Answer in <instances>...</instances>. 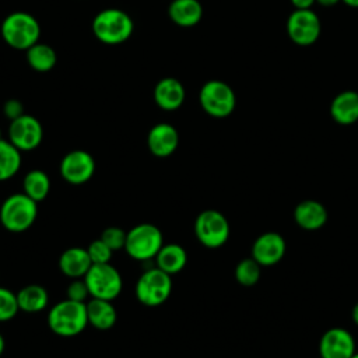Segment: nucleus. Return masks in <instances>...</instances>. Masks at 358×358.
<instances>
[{"label":"nucleus","instance_id":"obj_19","mask_svg":"<svg viewBox=\"0 0 358 358\" xmlns=\"http://www.w3.org/2000/svg\"><path fill=\"white\" fill-rule=\"evenodd\" d=\"M330 116L341 126L355 123L358 120V92L345 90L337 94L330 103Z\"/></svg>","mask_w":358,"mask_h":358},{"label":"nucleus","instance_id":"obj_1","mask_svg":"<svg viewBox=\"0 0 358 358\" xmlns=\"http://www.w3.org/2000/svg\"><path fill=\"white\" fill-rule=\"evenodd\" d=\"M87 302L63 299L55 303L48 313L49 329L60 337H74L88 326Z\"/></svg>","mask_w":358,"mask_h":358},{"label":"nucleus","instance_id":"obj_38","mask_svg":"<svg viewBox=\"0 0 358 358\" xmlns=\"http://www.w3.org/2000/svg\"><path fill=\"white\" fill-rule=\"evenodd\" d=\"M351 358H358V352H355V354H354Z\"/></svg>","mask_w":358,"mask_h":358},{"label":"nucleus","instance_id":"obj_20","mask_svg":"<svg viewBox=\"0 0 358 358\" xmlns=\"http://www.w3.org/2000/svg\"><path fill=\"white\" fill-rule=\"evenodd\" d=\"M88 324L98 330H109L117 320V312L112 301L101 298H90L87 301Z\"/></svg>","mask_w":358,"mask_h":358},{"label":"nucleus","instance_id":"obj_5","mask_svg":"<svg viewBox=\"0 0 358 358\" xmlns=\"http://www.w3.org/2000/svg\"><path fill=\"white\" fill-rule=\"evenodd\" d=\"M164 245V235L158 227L150 222L134 225L126 236L124 250L134 260H150L157 256Z\"/></svg>","mask_w":358,"mask_h":358},{"label":"nucleus","instance_id":"obj_29","mask_svg":"<svg viewBox=\"0 0 358 358\" xmlns=\"http://www.w3.org/2000/svg\"><path fill=\"white\" fill-rule=\"evenodd\" d=\"M127 232L119 227H108L102 231L101 239L115 252L119 249H124Z\"/></svg>","mask_w":358,"mask_h":358},{"label":"nucleus","instance_id":"obj_3","mask_svg":"<svg viewBox=\"0 0 358 358\" xmlns=\"http://www.w3.org/2000/svg\"><path fill=\"white\" fill-rule=\"evenodd\" d=\"M130 15L119 8H105L92 21V32L98 41L106 45H119L133 34Z\"/></svg>","mask_w":358,"mask_h":358},{"label":"nucleus","instance_id":"obj_21","mask_svg":"<svg viewBox=\"0 0 358 358\" xmlns=\"http://www.w3.org/2000/svg\"><path fill=\"white\" fill-rule=\"evenodd\" d=\"M155 267L168 273L169 275L180 273L187 263V253L179 243H164L157 253Z\"/></svg>","mask_w":358,"mask_h":358},{"label":"nucleus","instance_id":"obj_4","mask_svg":"<svg viewBox=\"0 0 358 358\" xmlns=\"http://www.w3.org/2000/svg\"><path fill=\"white\" fill-rule=\"evenodd\" d=\"M39 22L28 13L8 14L1 24V36L7 45L18 50H27L39 41Z\"/></svg>","mask_w":358,"mask_h":358},{"label":"nucleus","instance_id":"obj_14","mask_svg":"<svg viewBox=\"0 0 358 358\" xmlns=\"http://www.w3.org/2000/svg\"><path fill=\"white\" fill-rule=\"evenodd\" d=\"M287 243L282 235L274 231L259 235L252 245V257L262 266L268 267L280 263L285 255Z\"/></svg>","mask_w":358,"mask_h":358},{"label":"nucleus","instance_id":"obj_9","mask_svg":"<svg viewBox=\"0 0 358 358\" xmlns=\"http://www.w3.org/2000/svg\"><path fill=\"white\" fill-rule=\"evenodd\" d=\"M229 222L218 210H204L194 221V235L197 241L210 249L221 248L229 238Z\"/></svg>","mask_w":358,"mask_h":358},{"label":"nucleus","instance_id":"obj_18","mask_svg":"<svg viewBox=\"0 0 358 358\" xmlns=\"http://www.w3.org/2000/svg\"><path fill=\"white\" fill-rule=\"evenodd\" d=\"M91 266H92V262L87 248H80V246L69 248L59 257L60 271L71 280L84 278L88 270L91 268Z\"/></svg>","mask_w":358,"mask_h":358},{"label":"nucleus","instance_id":"obj_7","mask_svg":"<svg viewBox=\"0 0 358 358\" xmlns=\"http://www.w3.org/2000/svg\"><path fill=\"white\" fill-rule=\"evenodd\" d=\"M91 298L113 301L123 288V280L119 270L110 263H95L84 277Z\"/></svg>","mask_w":358,"mask_h":358},{"label":"nucleus","instance_id":"obj_39","mask_svg":"<svg viewBox=\"0 0 358 358\" xmlns=\"http://www.w3.org/2000/svg\"><path fill=\"white\" fill-rule=\"evenodd\" d=\"M0 140H3V138H1V129H0Z\"/></svg>","mask_w":358,"mask_h":358},{"label":"nucleus","instance_id":"obj_30","mask_svg":"<svg viewBox=\"0 0 358 358\" xmlns=\"http://www.w3.org/2000/svg\"><path fill=\"white\" fill-rule=\"evenodd\" d=\"M87 250H88V255L91 257L92 264H95V263H110L113 250L101 238L92 241L88 245Z\"/></svg>","mask_w":358,"mask_h":358},{"label":"nucleus","instance_id":"obj_35","mask_svg":"<svg viewBox=\"0 0 358 358\" xmlns=\"http://www.w3.org/2000/svg\"><path fill=\"white\" fill-rule=\"evenodd\" d=\"M351 319H352V322L358 326V302L352 306V310H351Z\"/></svg>","mask_w":358,"mask_h":358},{"label":"nucleus","instance_id":"obj_10","mask_svg":"<svg viewBox=\"0 0 358 358\" xmlns=\"http://www.w3.org/2000/svg\"><path fill=\"white\" fill-rule=\"evenodd\" d=\"M322 31L317 14L312 8L294 10L287 20V35L298 46L313 45Z\"/></svg>","mask_w":358,"mask_h":358},{"label":"nucleus","instance_id":"obj_11","mask_svg":"<svg viewBox=\"0 0 358 358\" xmlns=\"http://www.w3.org/2000/svg\"><path fill=\"white\" fill-rule=\"evenodd\" d=\"M43 138V129L41 122L31 116L22 115L11 120L8 127V141L14 144L20 151L35 150Z\"/></svg>","mask_w":358,"mask_h":358},{"label":"nucleus","instance_id":"obj_8","mask_svg":"<svg viewBox=\"0 0 358 358\" xmlns=\"http://www.w3.org/2000/svg\"><path fill=\"white\" fill-rule=\"evenodd\" d=\"M199 101L207 115L218 119L229 116L236 106L234 90L221 80L207 81L200 90Z\"/></svg>","mask_w":358,"mask_h":358},{"label":"nucleus","instance_id":"obj_2","mask_svg":"<svg viewBox=\"0 0 358 358\" xmlns=\"http://www.w3.org/2000/svg\"><path fill=\"white\" fill-rule=\"evenodd\" d=\"M38 217V203L22 193L10 194L0 206V222L10 232L20 234L32 227Z\"/></svg>","mask_w":358,"mask_h":358},{"label":"nucleus","instance_id":"obj_33","mask_svg":"<svg viewBox=\"0 0 358 358\" xmlns=\"http://www.w3.org/2000/svg\"><path fill=\"white\" fill-rule=\"evenodd\" d=\"M289 1L295 10H306L316 3V0H289Z\"/></svg>","mask_w":358,"mask_h":358},{"label":"nucleus","instance_id":"obj_6","mask_svg":"<svg viewBox=\"0 0 358 358\" xmlns=\"http://www.w3.org/2000/svg\"><path fill=\"white\" fill-rule=\"evenodd\" d=\"M172 292V275L158 267L147 268L137 278L134 294L138 302L145 306L162 305Z\"/></svg>","mask_w":358,"mask_h":358},{"label":"nucleus","instance_id":"obj_26","mask_svg":"<svg viewBox=\"0 0 358 358\" xmlns=\"http://www.w3.org/2000/svg\"><path fill=\"white\" fill-rule=\"evenodd\" d=\"M27 62L34 70L45 73L55 67L56 53L49 45L36 42L29 49H27Z\"/></svg>","mask_w":358,"mask_h":358},{"label":"nucleus","instance_id":"obj_31","mask_svg":"<svg viewBox=\"0 0 358 358\" xmlns=\"http://www.w3.org/2000/svg\"><path fill=\"white\" fill-rule=\"evenodd\" d=\"M66 295H67L69 299H73V301H77V302H87L91 298L84 278L71 280V282L67 285Z\"/></svg>","mask_w":358,"mask_h":358},{"label":"nucleus","instance_id":"obj_37","mask_svg":"<svg viewBox=\"0 0 358 358\" xmlns=\"http://www.w3.org/2000/svg\"><path fill=\"white\" fill-rule=\"evenodd\" d=\"M4 348H6V340H4L3 334L0 333V355L4 352Z\"/></svg>","mask_w":358,"mask_h":358},{"label":"nucleus","instance_id":"obj_36","mask_svg":"<svg viewBox=\"0 0 358 358\" xmlns=\"http://www.w3.org/2000/svg\"><path fill=\"white\" fill-rule=\"evenodd\" d=\"M344 4H347L348 7H354L358 8V0H341Z\"/></svg>","mask_w":358,"mask_h":358},{"label":"nucleus","instance_id":"obj_24","mask_svg":"<svg viewBox=\"0 0 358 358\" xmlns=\"http://www.w3.org/2000/svg\"><path fill=\"white\" fill-rule=\"evenodd\" d=\"M22 192L36 203L45 200L50 192V179L41 169L29 171L22 179Z\"/></svg>","mask_w":358,"mask_h":358},{"label":"nucleus","instance_id":"obj_16","mask_svg":"<svg viewBox=\"0 0 358 358\" xmlns=\"http://www.w3.org/2000/svg\"><path fill=\"white\" fill-rule=\"evenodd\" d=\"M294 220L299 228L316 231L327 222V210L317 200H302L294 208Z\"/></svg>","mask_w":358,"mask_h":358},{"label":"nucleus","instance_id":"obj_23","mask_svg":"<svg viewBox=\"0 0 358 358\" xmlns=\"http://www.w3.org/2000/svg\"><path fill=\"white\" fill-rule=\"evenodd\" d=\"M20 310L25 313H36L43 310L49 303L48 291L39 284H29L17 292Z\"/></svg>","mask_w":358,"mask_h":358},{"label":"nucleus","instance_id":"obj_13","mask_svg":"<svg viewBox=\"0 0 358 358\" xmlns=\"http://www.w3.org/2000/svg\"><path fill=\"white\" fill-rule=\"evenodd\" d=\"M355 352V340L344 327H331L320 337V358H351Z\"/></svg>","mask_w":358,"mask_h":358},{"label":"nucleus","instance_id":"obj_15","mask_svg":"<svg viewBox=\"0 0 358 358\" xmlns=\"http://www.w3.org/2000/svg\"><path fill=\"white\" fill-rule=\"evenodd\" d=\"M179 144L178 130L169 123H157L147 136V145L152 155L165 158L172 155Z\"/></svg>","mask_w":358,"mask_h":358},{"label":"nucleus","instance_id":"obj_34","mask_svg":"<svg viewBox=\"0 0 358 358\" xmlns=\"http://www.w3.org/2000/svg\"><path fill=\"white\" fill-rule=\"evenodd\" d=\"M341 0H316L317 4L323 6V7H331V6H336L337 3H340Z\"/></svg>","mask_w":358,"mask_h":358},{"label":"nucleus","instance_id":"obj_32","mask_svg":"<svg viewBox=\"0 0 358 358\" xmlns=\"http://www.w3.org/2000/svg\"><path fill=\"white\" fill-rule=\"evenodd\" d=\"M3 110H4V115L10 120H14V119H17V117L24 115V106H22V103L18 99H8L4 103Z\"/></svg>","mask_w":358,"mask_h":358},{"label":"nucleus","instance_id":"obj_28","mask_svg":"<svg viewBox=\"0 0 358 358\" xmlns=\"http://www.w3.org/2000/svg\"><path fill=\"white\" fill-rule=\"evenodd\" d=\"M20 312L17 294L11 289L0 287V322H8Z\"/></svg>","mask_w":358,"mask_h":358},{"label":"nucleus","instance_id":"obj_25","mask_svg":"<svg viewBox=\"0 0 358 358\" xmlns=\"http://www.w3.org/2000/svg\"><path fill=\"white\" fill-rule=\"evenodd\" d=\"M21 151L10 141L0 140V182L8 180L21 168Z\"/></svg>","mask_w":358,"mask_h":358},{"label":"nucleus","instance_id":"obj_22","mask_svg":"<svg viewBox=\"0 0 358 358\" xmlns=\"http://www.w3.org/2000/svg\"><path fill=\"white\" fill-rule=\"evenodd\" d=\"M169 18L179 27H194L203 17V7L199 0H172L168 8Z\"/></svg>","mask_w":358,"mask_h":358},{"label":"nucleus","instance_id":"obj_17","mask_svg":"<svg viewBox=\"0 0 358 358\" xmlns=\"http://www.w3.org/2000/svg\"><path fill=\"white\" fill-rule=\"evenodd\" d=\"M185 87L178 78L165 77L154 88L155 103L164 110H175L185 102Z\"/></svg>","mask_w":358,"mask_h":358},{"label":"nucleus","instance_id":"obj_27","mask_svg":"<svg viewBox=\"0 0 358 358\" xmlns=\"http://www.w3.org/2000/svg\"><path fill=\"white\" fill-rule=\"evenodd\" d=\"M235 278L243 287H252L260 280L262 266L250 256L242 259L235 267Z\"/></svg>","mask_w":358,"mask_h":358},{"label":"nucleus","instance_id":"obj_12","mask_svg":"<svg viewBox=\"0 0 358 358\" xmlns=\"http://www.w3.org/2000/svg\"><path fill=\"white\" fill-rule=\"evenodd\" d=\"M60 175L70 185H84L95 173V159L84 150H73L60 161Z\"/></svg>","mask_w":358,"mask_h":358}]
</instances>
